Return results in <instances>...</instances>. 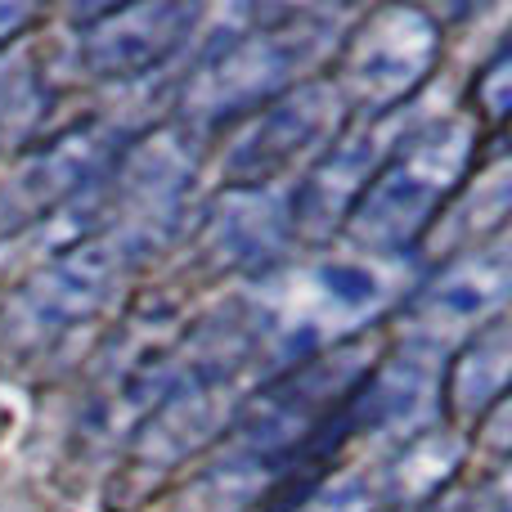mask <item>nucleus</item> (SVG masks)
<instances>
[{"label": "nucleus", "instance_id": "obj_6", "mask_svg": "<svg viewBox=\"0 0 512 512\" xmlns=\"http://www.w3.org/2000/svg\"><path fill=\"white\" fill-rule=\"evenodd\" d=\"M342 108L346 104L333 81L297 86L265 117H256L248 131L239 135V144L225 153V180H234V185H265L283 167H292L310 144L333 135L337 122H342Z\"/></svg>", "mask_w": 512, "mask_h": 512}, {"label": "nucleus", "instance_id": "obj_13", "mask_svg": "<svg viewBox=\"0 0 512 512\" xmlns=\"http://www.w3.org/2000/svg\"><path fill=\"white\" fill-rule=\"evenodd\" d=\"M508 68H512V59H508V54H499V59L486 68L481 86H477V99H481V104H486L495 117H504V113H508V77H512Z\"/></svg>", "mask_w": 512, "mask_h": 512}, {"label": "nucleus", "instance_id": "obj_14", "mask_svg": "<svg viewBox=\"0 0 512 512\" xmlns=\"http://www.w3.org/2000/svg\"><path fill=\"white\" fill-rule=\"evenodd\" d=\"M27 18H32V9H27V5H5V0H0V41H9V36H14Z\"/></svg>", "mask_w": 512, "mask_h": 512}, {"label": "nucleus", "instance_id": "obj_7", "mask_svg": "<svg viewBox=\"0 0 512 512\" xmlns=\"http://www.w3.org/2000/svg\"><path fill=\"white\" fill-rule=\"evenodd\" d=\"M108 131L104 126H77L59 135L50 149L23 158L5 180H0V243L32 230L36 221L63 207L104 162Z\"/></svg>", "mask_w": 512, "mask_h": 512}, {"label": "nucleus", "instance_id": "obj_2", "mask_svg": "<svg viewBox=\"0 0 512 512\" xmlns=\"http://www.w3.org/2000/svg\"><path fill=\"white\" fill-rule=\"evenodd\" d=\"M135 261V243L126 234H99L77 243L72 252L54 256L45 270L18 288V297L0 315V342L14 355L50 351L59 337H68L77 324L95 319L113 288L126 279Z\"/></svg>", "mask_w": 512, "mask_h": 512}, {"label": "nucleus", "instance_id": "obj_1", "mask_svg": "<svg viewBox=\"0 0 512 512\" xmlns=\"http://www.w3.org/2000/svg\"><path fill=\"white\" fill-rule=\"evenodd\" d=\"M472 149H477V126L468 117H445L414 131L351 207V239L373 252L409 248L432 225L436 207L459 189Z\"/></svg>", "mask_w": 512, "mask_h": 512}, {"label": "nucleus", "instance_id": "obj_3", "mask_svg": "<svg viewBox=\"0 0 512 512\" xmlns=\"http://www.w3.org/2000/svg\"><path fill=\"white\" fill-rule=\"evenodd\" d=\"M369 364H373V342L355 337V342H342L333 351L306 360L288 378L274 382L270 391H261L239 423L252 468L283 463L301 441H310L324 427V418L360 391V382L369 378Z\"/></svg>", "mask_w": 512, "mask_h": 512}, {"label": "nucleus", "instance_id": "obj_4", "mask_svg": "<svg viewBox=\"0 0 512 512\" xmlns=\"http://www.w3.org/2000/svg\"><path fill=\"white\" fill-rule=\"evenodd\" d=\"M319 36H324L319 27L301 23L256 27V32L234 36L198 63L180 104L194 122H221V117L261 104V99H274L297 77L301 63L319 50Z\"/></svg>", "mask_w": 512, "mask_h": 512}, {"label": "nucleus", "instance_id": "obj_10", "mask_svg": "<svg viewBox=\"0 0 512 512\" xmlns=\"http://www.w3.org/2000/svg\"><path fill=\"white\" fill-rule=\"evenodd\" d=\"M508 297V248L495 243V248H481L463 261H454L432 288L418 297L414 319L432 333L454 324H472L486 310H495L499 301Z\"/></svg>", "mask_w": 512, "mask_h": 512}, {"label": "nucleus", "instance_id": "obj_11", "mask_svg": "<svg viewBox=\"0 0 512 512\" xmlns=\"http://www.w3.org/2000/svg\"><path fill=\"white\" fill-rule=\"evenodd\" d=\"M508 378V324L495 319L486 333H477L468 342V351L454 360L450 373V400L463 414H481L490 400L504 391Z\"/></svg>", "mask_w": 512, "mask_h": 512}, {"label": "nucleus", "instance_id": "obj_8", "mask_svg": "<svg viewBox=\"0 0 512 512\" xmlns=\"http://www.w3.org/2000/svg\"><path fill=\"white\" fill-rule=\"evenodd\" d=\"M198 23V5L158 0V5H131L104 14L81 41V59L104 81H131L149 68L167 63L185 45Z\"/></svg>", "mask_w": 512, "mask_h": 512}, {"label": "nucleus", "instance_id": "obj_5", "mask_svg": "<svg viewBox=\"0 0 512 512\" xmlns=\"http://www.w3.org/2000/svg\"><path fill=\"white\" fill-rule=\"evenodd\" d=\"M441 36L423 9H378L342 54V77L333 81L346 108L387 113L432 72Z\"/></svg>", "mask_w": 512, "mask_h": 512}, {"label": "nucleus", "instance_id": "obj_12", "mask_svg": "<svg viewBox=\"0 0 512 512\" xmlns=\"http://www.w3.org/2000/svg\"><path fill=\"white\" fill-rule=\"evenodd\" d=\"M301 512H369V486L364 481H337V486L319 490L315 499H306Z\"/></svg>", "mask_w": 512, "mask_h": 512}, {"label": "nucleus", "instance_id": "obj_9", "mask_svg": "<svg viewBox=\"0 0 512 512\" xmlns=\"http://www.w3.org/2000/svg\"><path fill=\"white\" fill-rule=\"evenodd\" d=\"M373 158H378V135H369V131L337 144L306 176L297 203H292V225L306 239H324L333 225H342V216H351V207L369 189Z\"/></svg>", "mask_w": 512, "mask_h": 512}]
</instances>
